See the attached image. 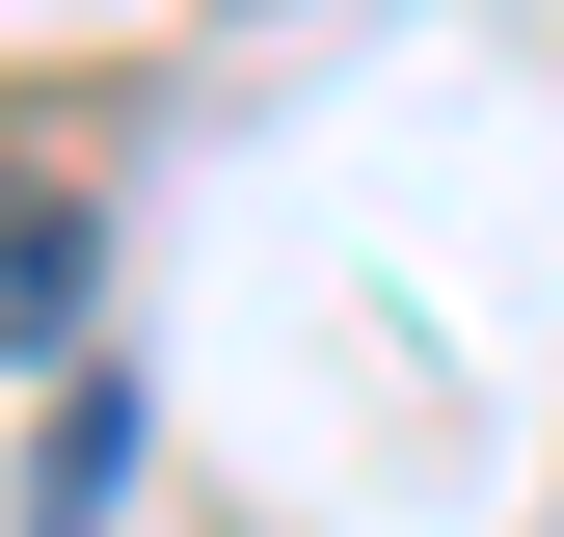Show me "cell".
<instances>
[{
    "label": "cell",
    "mask_w": 564,
    "mask_h": 537,
    "mask_svg": "<svg viewBox=\"0 0 564 537\" xmlns=\"http://www.w3.org/2000/svg\"><path fill=\"white\" fill-rule=\"evenodd\" d=\"M108 484H134V376H82V403H54V484H28V537H108Z\"/></svg>",
    "instance_id": "1"
}]
</instances>
